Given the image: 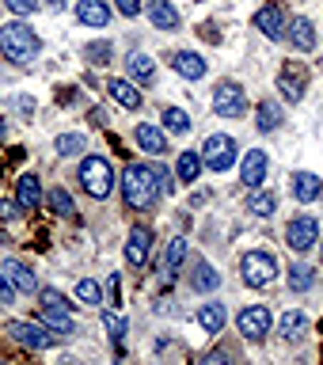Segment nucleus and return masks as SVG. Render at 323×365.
<instances>
[{
    "instance_id": "nucleus-43",
    "label": "nucleus",
    "mask_w": 323,
    "mask_h": 365,
    "mask_svg": "<svg viewBox=\"0 0 323 365\" xmlns=\"http://www.w3.org/2000/svg\"><path fill=\"white\" fill-rule=\"evenodd\" d=\"M11 301H16V285L0 274V304H11Z\"/></svg>"
},
{
    "instance_id": "nucleus-44",
    "label": "nucleus",
    "mask_w": 323,
    "mask_h": 365,
    "mask_svg": "<svg viewBox=\"0 0 323 365\" xmlns=\"http://www.w3.org/2000/svg\"><path fill=\"white\" fill-rule=\"evenodd\" d=\"M202 38H205V42H221V34H217V27H210V23H205V27H202Z\"/></svg>"
},
{
    "instance_id": "nucleus-39",
    "label": "nucleus",
    "mask_w": 323,
    "mask_h": 365,
    "mask_svg": "<svg viewBox=\"0 0 323 365\" xmlns=\"http://www.w3.org/2000/svg\"><path fill=\"white\" fill-rule=\"evenodd\" d=\"M39 297H42V304H46V308H65V312H68V308H73V304L65 301V293L50 289V285H46V289H39Z\"/></svg>"
},
{
    "instance_id": "nucleus-4",
    "label": "nucleus",
    "mask_w": 323,
    "mask_h": 365,
    "mask_svg": "<svg viewBox=\"0 0 323 365\" xmlns=\"http://www.w3.org/2000/svg\"><path fill=\"white\" fill-rule=\"evenodd\" d=\"M278 259L270 255V251H247L244 259H240V274H244V282L251 289H267V285L278 278Z\"/></svg>"
},
{
    "instance_id": "nucleus-27",
    "label": "nucleus",
    "mask_w": 323,
    "mask_h": 365,
    "mask_svg": "<svg viewBox=\"0 0 323 365\" xmlns=\"http://www.w3.org/2000/svg\"><path fill=\"white\" fill-rule=\"evenodd\" d=\"M255 118H259V122H255V125H259V133H274V130H278V125L285 122V114H282V107H274L270 99H262Z\"/></svg>"
},
{
    "instance_id": "nucleus-38",
    "label": "nucleus",
    "mask_w": 323,
    "mask_h": 365,
    "mask_svg": "<svg viewBox=\"0 0 323 365\" xmlns=\"http://www.w3.org/2000/svg\"><path fill=\"white\" fill-rule=\"evenodd\" d=\"M84 53H88V61H91V65H111V57H114V46H111V42H91Z\"/></svg>"
},
{
    "instance_id": "nucleus-6",
    "label": "nucleus",
    "mask_w": 323,
    "mask_h": 365,
    "mask_svg": "<svg viewBox=\"0 0 323 365\" xmlns=\"http://www.w3.org/2000/svg\"><path fill=\"white\" fill-rule=\"evenodd\" d=\"M202 164L210 171H228L236 164V141L228 133H210L202 145Z\"/></svg>"
},
{
    "instance_id": "nucleus-16",
    "label": "nucleus",
    "mask_w": 323,
    "mask_h": 365,
    "mask_svg": "<svg viewBox=\"0 0 323 365\" xmlns=\"http://www.w3.org/2000/svg\"><path fill=\"white\" fill-rule=\"evenodd\" d=\"M145 11H148V19H153L156 31H179L183 27V16L168 4V0H148Z\"/></svg>"
},
{
    "instance_id": "nucleus-31",
    "label": "nucleus",
    "mask_w": 323,
    "mask_h": 365,
    "mask_svg": "<svg viewBox=\"0 0 323 365\" xmlns=\"http://www.w3.org/2000/svg\"><path fill=\"white\" fill-rule=\"evenodd\" d=\"M316 285V270L304 267V262H297V267H289V289L293 293H308Z\"/></svg>"
},
{
    "instance_id": "nucleus-10",
    "label": "nucleus",
    "mask_w": 323,
    "mask_h": 365,
    "mask_svg": "<svg viewBox=\"0 0 323 365\" xmlns=\"http://www.w3.org/2000/svg\"><path fill=\"white\" fill-rule=\"evenodd\" d=\"M270 324H274V316H270L267 304H251V308H244V312L236 316V327H240V335H244V339L270 335Z\"/></svg>"
},
{
    "instance_id": "nucleus-23",
    "label": "nucleus",
    "mask_w": 323,
    "mask_h": 365,
    "mask_svg": "<svg viewBox=\"0 0 323 365\" xmlns=\"http://www.w3.org/2000/svg\"><path fill=\"white\" fill-rule=\"evenodd\" d=\"M175 73L183 76V80H202L205 76V61H202V53H194V50H183V53H175Z\"/></svg>"
},
{
    "instance_id": "nucleus-46",
    "label": "nucleus",
    "mask_w": 323,
    "mask_h": 365,
    "mask_svg": "<svg viewBox=\"0 0 323 365\" xmlns=\"http://www.w3.org/2000/svg\"><path fill=\"white\" fill-rule=\"evenodd\" d=\"M319 255H323V244H319Z\"/></svg>"
},
{
    "instance_id": "nucleus-8",
    "label": "nucleus",
    "mask_w": 323,
    "mask_h": 365,
    "mask_svg": "<svg viewBox=\"0 0 323 365\" xmlns=\"http://www.w3.org/2000/svg\"><path fill=\"white\" fill-rule=\"evenodd\" d=\"M316 236H319V225L316 217H293L289 228H285V244H289V251H297V255H304V251L316 247Z\"/></svg>"
},
{
    "instance_id": "nucleus-22",
    "label": "nucleus",
    "mask_w": 323,
    "mask_h": 365,
    "mask_svg": "<svg viewBox=\"0 0 323 365\" xmlns=\"http://www.w3.org/2000/svg\"><path fill=\"white\" fill-rule=\"evenodd\" d=\"M42 327H50L53 335H76V324H73V316L65 312V308H46L42 304Z\"/></svg>"
},
{
    "instance_id": "nucleus-5",
    "label": "nucleus",
    "mask_w": 323,
    "mask_h": 365,
    "mask_svg": "<svg viewBox=\"0 0 323 365\" xmlns=\"http://www.w3.org/2000/svg\"><path fill=\"white\" fill-rule=\"evenodd\" d=\"M213 114L221 118H244L247 114V91L236 84V80H221L213 88Z\"/></svg>"
},
{
    "instance_id": "nucleus-37",
    "label": "nucleus",
    "mask_w": 323,
    "mask_h": 365,
    "mask_svg": "<svg viewBox=\"0 0 323 365\" xmlns=\"http://www.w3.org/2000/svg\"><path fill=\"white\" fill-rule=\"evenodd\" d=\"M76 297L84 304H103V289H99V282H91V278H80L76 282Z\"/></svg>"
},
{
    "instance_id": "nucleus-29",
    "label": "nucleus",
    "mask_w": 323,
    "mask_h": 365,
    "mask_svg": "<svg viewBox=\"0 0 323 365\" xmlns=\"http://www.w3.org/2000/svg\"><path fill=\"white\" fill-rule=\"evenodd\" d=\"M274 210H278V194H270V190H251L247 213H255V217H274Z\"/></svg>"
},
{
    "instance_id": "nucleus-1",
    "label": "nucleus",
    "mask_w": 323,
    "mask_h": 365,
    "mask_svg": "<svg viewBox=\"0 0 323 365\" xmlns=\"http://www.w3.org/2000/svg\"><path fill=\"white\" fill-rule=\"evenodd\" d=\"M160 175L153 164H130L122 171V198L125 205H133V210H153L156 198H160Z\"/></svg>"
},
{
    "instance_id": "nucleus-15",
    "label": "nucleus",
    "mask_w": 323,
    "mask_h": 365,
    "mask_svg": "<svg viewBox=\"0 0 323 365\" xmlns=\"http://www.w3.org/2000/svg\"><path fill=\"white\" fill-rule=\"evenodd\" d=\"M42 202H46V194H42L39 175H19V182H16V205H19V210L23 213H34Z\"/></svg>"
},
{
    "instance_id": "nucleus-26",
    "label": "nucleus",
    "mask_w": 323,
    "mask_h": 365,
    "mask_svg": "<svg viewBox=\"0 0 323 365\" xmlns=\"http://www.w3.org/2000/svg\"><path fill=\"white\" fill-rule=\"evenodd\" d=\"M183 259H187V240L175 236L168 244V251H164V278H175L179 267H183Z\"/></svg>"
},
{
    "instance_id": "nucleus-34",
    "label": "nucleus",
    "mask_w": 323,
    "mask_h": 365,
    "mask_svg": "<svg viewBox=\"0 0 323 365\" xmlns=\"http://www.w3.org/2000/svg\"><path fill=\"white\" fill-rule=\"evenodd\" d=\"M190 125H194V122H190L187 110H179V107H168V110H164V130H168V133H179V137H183V133H190Z\"/></svg>"
},
{
    "instance_id": "nucleus-40",
    "label": "nucleus",
    "mask_w": 323,
    "mask_h": 365,
    "mask_svg": "<svg viewBox=\"0 0 323 365\" xmlns=\"http://www.w3.org/2000/svg\"><path fill=\"white\" fill-rule=\"evenodd\" d=\"M8 11H16V16H31V11H39V0H4Z\"/></svg>"
},
{
    "instance_id": "nucleus-33",
    "label": "nucleus",
    "mask_w": 323,
    "mask_h": 365,
    "mask_svg": "<svg viewBox=\"0 0 323 365\" xmlns=\"http://www.w3.org/2000/svg\"><path fill=\"white\" fill-rule=\"evenodd\" d=\"M175 175H179L183 182H194V179L202 175V156H198V153H183L179 164H175Z\"/></svg>"
},
{
    "instance_id": "nucleus-12",
    "label": "nucleus",
    "mask_w": 323,
    "mask_h": 365,
    "mask_svg": "<svg viewBox=\"0 0 323 365\" xmlns=\"http://www.w3.org/2000/svg\"><path fill=\"white\" fill-rule=\"evenodd\" d=\"M255 27L267 34V38H285V31H289L285 8H282V4H262V8L255 11Z\"/></svg>"
},
{
    "instance_id": "nucleus-30",
    "label": "nucleus",
    "mask_w": 323,
    "mask_h": 365,
    "mask_svg": "<svg viewBox=\"0 0 323 365\" xmlns=\"http://www.w3.org/2000/svg\"><path fill=\"white\" fill-rule=\"evenodd\" d=\"M190 285L198 293H210V289H217V285H221V274H217L210 262H198V267H194V278H190Z\"/></svg>"
},
{
    "instance_id": "nucleus-42",
    "label": "nucleus",
    "mask_w": 323,
    "mask_h": 365,
    "mask_svg": "<svg viewBox=\"0 0 323 365\" xmlns=\"http://www.w3.org/2000/svg\"><path fill=\"white\" fill-rule=\"evenodd\" d=\"M114 8H118V11H122L125 19L141 16V0H114Z\"/></svg>"
},
{
    "instance_id": "nucleus-11",
    "label": "nucleus",
    "mask_w": 323,
    "mask_h": 365,
    "mask_svg": "<svg viewBox=\"0 0 323 365\" xmlns=\"http://www.w3.org/2000/svg\"><path fill=\"white\" fill-rule=\"evenodd\" d=\"M267 168H270L267 148H247V153H244V168H240V182H244L247 190H259L262 179H267Z\"/></svg>"
},
{
    "instance_id": "nucleus-9",
    "label": "nucleus",
    "mask_w": 323,
    "mask_h": 365,
    "mask_svg": "<svg viewBox=\"0 0 323 365\" xmlns=\"http://www.w3.org/2000/svg\"><path fill=\"white\" fill-rule=\"evenodd\" d=\"M304 88H308V68L297 65V61H285L282 73H278V91L285 103H301L304 99Z\"/></svg>"
},
{
    "instance_id": "nucleus-47",
    "label": "nucleus",
    "mask_w": 323,
    "mask_h": 365,
    "mask_svg": "<svg viewBox=\"0 0 323 365\" xmlns=\"http://www.w3.org/2000/svg\"><path fill=\"white\" fill-rule=\"evenodd\" d=\"M0 365H8V361H0Z\"/></svg>"
},
{
    "instance_id": "nucleus-2",
    "label": "nucleus",
    "mask_w": 323,
    "mask_h": 365,
    "mask_svg": "<svg viewBox=\"0 0 323 365\" xmlns=\"http://www.w3.org/2000/svg\"><path fill=\"white\" fill-rule=\"evenodd\" d=\"M42 50V38L34 34L27 23H0V53L16 65H27L34 61Z\"/></svg>"
},
{
    "instance_id": "nucleus-14",
    "label": "nucleus",
    "mask_w": 323,
    "mask_h": 365,
    "mask_svg": "<svg viewBox=\"0 0 323 365\" xmlns=\"http://www.w3.org/2000/svg\"><path fill=\"white\" fill-rule=\"evenodd\" d=\"M148 247H153V232H148L145 225H133L130 240H125V262H130V267H145V262H148Z\"/></svg>"
},
{
    "instance_id": "nucleus-20",
    "label": "nucleus",
    "mask_w": 323,
    "mask_h": 365,
    "mask_svg": "<svg viewBox=\"0 0 323 365\" xmlns=\"http://www.w3.org/2000/svg\"><path fill=\"white\" fill-rule=\"evenodd\" d=\"M133 137H137V145L145 148V153H153V156H160V153H168V137L156 130V125H148V122H137V130H133Z\"/></svg>"
},
{
    "instance_id": "nucleus-24",
    "label": "nucleus",
    "mask_w": 323,
    "mask_h": 365,
    "mask_svg": "<svg viewBox=\"0 0 323 365\" xmlns=\"http://www.w3.org/2000/svg\"><path fill=\"white\" fill-rule=\"evenodd\" d=\"M308 327H312V324H308V316L301 312V308H293V312H285V316H282V324H278L282 339H289V342L304 339V331H308Z\"/></svg>"
},
{
    "instance_id": "nucleus-13",
    "label": "nucleus",
    "mask_w": 323,
    "mask_h": 365,
    "mask_svg": "<svg viewBox=\"0 0 323 365\" xmlns=\"http://www.w3.org/2000/svg\"><path fill=\"white\" fill-rule=\"evenodd\" d=\"M0 274L16 285V293H39V278H34V270L27 267V262L19 259H4L0 262Z\"/></svg>"
},
{
    "instance_id": "nucleus-35",
    "label": "nucleus",
    "mask_w": 323,
    "mask_h": 365,
    "mask_svg": "<svg viewBox=\"0 0 323 365\" xmlns=\"http://www.w3.org/2000/svg\"><path fill=\"white\" fill-rule=\"evenodd\" d=\"M103 327H107V335H111L114 346H122V342H125V331H130L118 312H103Z\"/></svg>"
},
{
    "instance_id": "nucleus-18",
    "label": "nucleus",
    "mask_w": 323,
    "mask_h": 365,
    "mask_svg": "<svg viewBox=\"0 0 323 365\" xmlns=\"http://www.w3.org/2000/svg\"><path fill=\"white\" fill-rule=\"evenodd\" d=\"M285 38H289V46L293 50H301V53H308L316 46V27H312V19H293L289 23V31H285Z\"/></svg>"
},
{
    "instance_id": "nucleus-41",
    "label": "nucleus",
    "mask_w": 323,
    "mask_h": 365,
    "mask_svg": "<svg viewBox=\"0 0 323 365\" xmlns=\"http://www.w3.org/2000/svg\"><path fill=\"white\" fill-rule=\"evenodd\" d=\"M194 365H232V358H228L225 350H213V354H202Z\"/></svg>"
},
{
    "instance_id": "nucleus-45",
    "label": "nucleus",
    "mask_w": 323,
    "mask_h": 365,
    "mask_svg": "<svg viewBox=\"0 0 323 365\" xmlns=\"http://www.w3.org/2000/svg\"><path fill=\"white\" fill-rule=\"evenodd\" d=\"M19 205H11V202H0V217H16Z\"/></svg>"
},
{
    "instance_id": "nucleus-36",
    "label": "nucleus",
    "mask_w": 323,
    "mask_h": 365,
    "mask_svg": "<svg viewBox=\"0 0 323 365\" xmlns=\"http://www.w3.org/2000/svg\"><path fill=\"white\" fill-rule=\"evenodd\" d=\"M53 148H57L61 156H80L88 145H84V137H80V133H61V137L53 141Z\"/></svg>"
},
{
    "instance_id": "nucleus-21",
    "label": "nucleus",
    "mask_w": 323,
    "mask_h": 365,
    "mask_svg": "<svg viewBox=\"0 0 323 365\" xmlns=\"http://www.w3.org/2000/svg\"><path fill=\"white\" fill-rule=\"evenodd\" d=\"M107 91H111V99L118 103V107H125V110L141 107V91H137L130 80H107Z\"/></svg>"
},
{
    "instance_id": "nucleus-25",
    "label": "nucleus",
    "mask_w": 323,
    "mask_h": 365,
    "mask_svg": "<svg viewBox=\"0 0 323 365\" xmlns=\"http://www.w3.org/2000/svg\"><path fill=\"white\" fill-rule=\"evenodd\" d=\"M130 76L137 80V84H153V76H156V61L148 53H130Z\"/></svg>"
},
{
    "instance_id": "nucleus-32",
    "label": "nucleus",
    "mask_w": 323,
    "mask_h": 365,
    "mask_svg": "<svg viewBox=\"0 0 323 365\" xmlns=\"http://www.w3.org/2000/svg\"><path fill=\"white\" fill-rule=\"evenodd\" d=\"M46 205H50V213H57V217H76V205L68 198V190H61V187L46 194Z\"/></svg>"
},
{
    "instance_id": "nucleus-3",
    "label": "nucleus",
    "mask_w": 323,
    "mask_h": 365,
    "mask_svg": "<svg viewBox=\"0 0 323 365\" xmlns=\"http://www.w3.org/2000/svg\"><path fill=\"white\" fill-rule=\"evenodd\" d=\"M80 187H84L91 198H111L114 190V171L103 156H84L80 160Z\"/></svg>"
},
{
    "instance_id": "nucleus-17",
    "label": "nucleus",
    "mask_w": 323,
    "mask_h": 365,
    "mask_svg": "<svg viewBox=\"0 0 323 365\" xmlns=\"http://www.w3.org/2000/svg\"><path fill=\"white\" fill-rule=\"evenodd\" d=\"M76 19L84 23V27H107V23H111L107 0H80V4H76Z\"/></svg>"
},
{
    "instance_id": "nucleus-7",
    "label": "nucleus",
    "mask_w": 323,
    "mask_h": 365,
    "mask_svg": "<svg viewBox=\"0 0 323 365\" xmlns=\"http://www.w3.org/2000/svg\"><path fill=\"white\" fill-rule=\"evenodd\" d=\"M4 331L19 342V346H27V350H50L53 342H57V335H53L50 327H42V324H27V319H11V324H8Z\"/></svg>"
},
{
    "instance_id": "nucleus-19",
    "label": "nucleus",
    "mask_w": 323,
    "mask_h": 365,
    "mask_svg": "<svg viewBox=\"0 0 323 365\" xmlns=\"http://www.w3.org/2000/svg\"><path fill=\"white\" fill-rule=\"evenodd\" d=\"M323 194V179L312 175V171H297L293 175V198L297 202H316Z\"/></svg>"
},
{
    "instance_id": "nucleus-28",
    "label": "nucleus",
    "mask_w": 323,
    "mask_h": 365,
    "mask_svg": "<svg viewBox=\"0 0 323 365\" xmlns=\"http://www.w3.org/2000/svg\"><path fill=\"white\" fill-rule=\"evenodd\" d=\"M225 304H202V312H198V324H202V331H210V335H221V327H225Z\"/></svg>"
}]
</instances>
